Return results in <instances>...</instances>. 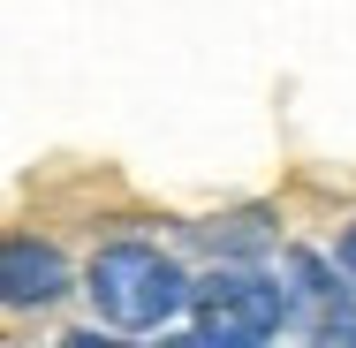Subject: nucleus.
I'll list each match as a JSON object with an SVG mask.
<instances>
[{
	"label": "nucleus",
	"instance_id": "f257e3e1",
	"mask_svg": "<svg viewBox=\"0 0 356 348\" xmlns=\"http://www.w3.org/2000/svg\"><path fill=\"white\" fill-rule=\"evenodd\" d=\"M83 295H91V310H99L114 333H159V326L182 310L190 280H182V265H175L167 250H152V242H106V250L91 258V273H83Z\"/></svg>",
	"mask_w": 356,
	"mask_h": 348
},
{
	"label": "nucleus",
	"instance_id": "f03ea898",
	"mask_svg": "<svg viewBox=\"0 0 356 348\" xmlns=\"http://www.w3.org/2000/svg\"><path fill=\"white\" fill-rule=\"evenodd\" d=\"M190 326L197 341H220V348H243V341H273L288 326V288H273L266 273H243V265H220L205 273L190 295Z\"/></svg>",
	"mask_w": 356,
	"mask_h": 348
},
{
	"label": "nucleus",
	"instance_id": "7ed1b4c3",
	"mask_svg": "<svg viewBox=\"0 0 356 348\" xmlns=\"http://www.w3.org/2000/svg\"><path fill=\"white\" fill-rule=\"evenodd\" d=\"M69 295V258L38 235H0V310H46Z\"/></svg>",
	"mask_w": 356,
	"mask_h": 348
},
{
	"label": "nucleus",
	"instance_id": "20e7f679",
	"mask_svg": "<svg viewBox=\"0 0 356 348\" xmlns=\"http://www.w3.org/2000/svg\"><path fill=\"white\" fill-rule=\"evenodd\" d=\"M341 273L356 280V227H349V235H341Z\"/></svg>",
	"mask_w": 356,
	"mask_h": 348
}]
</instances>
